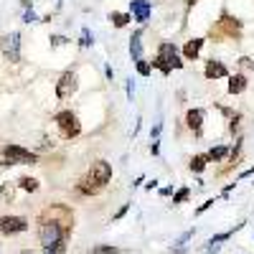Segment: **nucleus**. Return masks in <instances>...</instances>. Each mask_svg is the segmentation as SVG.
I'll use <instances>...</instances> for the list:
<instances>
[{"label": "nucleus", "mask_w": 254, "mask_h": 254, "mask_svg": "<svg viewBox=\"0 0 254 254\" xmlns=\"http://www.w3.org/2000/svg\"><path fill=\"white\" fill-rule=\"evenodd\" d=\"M186 125L198 135L201 127H203V110H198V107H196V110H188V112H186Z\"/></svg>", "instance_id": "f8f14e48"}, {"label": "nucleus", "mask_w": 254, "mask_h": 254, "mask_svg": "<svg viewBox=\"0 0 254 254\" xmlns=\"http://www.w3.org/2000/svg\"><path fill=\"white\" fill-rule=\"evenodd\" d=\"M153 64V69H158L160 74H171L173 69H183V61L178 59V49L171 44V41H165V44H160V49H158V56H155V61H150Z\"/></svg>", "instance_id": "f03ea898"}, {"label": "nucleus", "mask_w": 254, "mask_h": 254, "mask_svg": "<svg viewBox=\"0 0 254 254\" xmlns=\"http://www.w3.org/2000/svg\"><path fill=\"white\" fill-rule=\"evenodd\" d=\"M51 41H54V46H61V44H66V38H64V36H54Z\"/></svg>", "instance_id": "c756f323"}, {"label": "nucleus", "mask_w": 254, "mask_h": 254, "mask_svg": "<svg viewBox=\"0 0 254 254\" xmlns=\"http://www.w3.org/2000/svg\"><path fill=\"white\" fill-rule=\"evenodd\" d=\"M18 186L23 188V190H28V193H33V190H38V181L36 178H28V176H23L18 181Z\"/></svg>", "instance_id": "aec40b11"}, {"label": "nucleus", "mask_w": 254, "mask_h": 254, "mask_svg": "<svg viewBox=\"0 0 254 254\" xmlns=\"http://www.w3.org/2000/svg\"><path fill=\"white\" fill-rule=\"evenodd\" d=\"M18 254H33V252L31 249H23V252H18Z\"/></svg>", "instance_id": "72a5a7b5"}, {"label": "nucleus", "mask_w": 254, "mask_h": 254, "mask_svg": "<svg viewBox=\"0 0 254 254\" xmlns=\"http://www.w3.org/2000/svg\"><path fill=\"white\" fill-rule=\"evenodd\" d=\"M64 252H66V244H54V247H46L44 249V254H64Z\"/></svg>", "instance_id": "4be33fe9"}, {"label": "nucleus", "mask_w": 254, "mask_h": 254, "mask_svg": "<svg viewBox=\"0 0 254 254\" xmlns=\"http://www.w3.org/2000/svg\"><path fill=\"white\" fill-rule=\"evenodd\" d=\"M206 163H208L206 155H193V158H190V171H193V173H201L203 168H206Z\"/></svg>", "instance_id": "6ab92c4d"}, {"label": "nucleus", "mask_w": 254, "mask_h": 254, "mask_svg": "<svg viewBox=\"0 0 254 254\" xmlns=\"http://www.w3.org/2000/svg\"><path fill=\"white\" fill-rule=\"evenodd\" d=\"M140 38H142L140 31L130 38V56H132V61H140V59H142V41H140Z\"/></svg>", "instance_id": "2eb2a0df"}, {"label": "nucleus", "mask_w": 254, "mask_h": 254, "mask_svg": "<svg viewBox=\"0 0 254 254\" xmlns=\"http://www.w3.org/2000/svg\"><path fill=\"white\" fill-rule=\"evenodd\" d=\"M81 46H92V38H89V31H84V36H81Z\"/></svg>", "instance_id": "c85d7f7f"}, {"label": "nucleus", "mask_w": 254, "mask_h": 254, "mask_svg": "<svg viewBox=\"0 0 254 254\" xmlns=\"http://www.w3.org/2000/svg\"><path fill=\"white\" fill-rule=\"evenodd\" d=\"M76 190H79V193H84V196H94V193H99V186H94L89 178H84V181H79Z\"/></svg>", "instance_id": "f3484780"}, {"label": "nucleus", "mask_w": 254, "mask_h": 254, "mask_svg": "<svg viewBox=\"0 0 254 254\" xmlns=\"http://www.w3.org/2000/svg\"><path fill=\"white\" fill-rule=\"evenodd\" d=\"M18 41H20L18 33H10L3 38V54L8 61H18Z\"/></svg>", "instance_id": "9d476101"}, {"label": "nucleus", "mask_w": 254, "mask_h": 254, "mask_svg": "<svg viewBox=\"0 0 254 254\" xmlns=\"http://www.w3.org/2000/svg\"><path fill=\"white\" fill-rule=\"evenodd\" d=\"M188 196H190V190L188 188H181L178 193L173 196V203H183V201H188Z\"/></svg>", "instance_id": "b1692460"}, {"label": "nucleus", "mask_w": 254, "mask_h": 254, "mask_svg": "<svg viewBox=\"0 0 254 254\" xmlns=\"http://www.w3.org/2000/svg\"><path fill=\"white\" fill-rule=\"evenodd\" d=\"M76 87H79V84H76V74L74 71H64L61 79L56 81V97L59 99H69L76 92Z\"/></svg>", "instance_id": "423d86ee"}, {"label": "nucleus", "mask_w": 254, "mask_h": 254, "mask_svg": "<svg viewBox=\"0 0 254 254\" xmlns=\"http://www.w3.org/2000/svg\"><path fill=\"white\" fill-rule=\"evenodd\" d=\"M239 31H242V20H237V18H231V15H221V20H219V28H216V36H229V38H234V36H239Z\"/></svg>", "instance_id": "6e6552de"}, {"label": "nucleus", "mask_w": 254, "mask_h": 254, "mask_svg": "<svg viewBox=\"0 0 254 254\" xmlns=\"http://www.w3.org/2000/svg\"><path fill=\"white\" fill-rule=\"evenodd\" d=\"M135 64H137V74H142V76H150V71H153V64H150V61L140 59V61H135Z\"/></svg>", "instance_id": "412c9836"}, {"label": "nucleus", "mask_w": 254, "mask_h": 254, "mask_svg": "<svg viewBox=\"0 0 254 254\" xmlns=\"http://www.w3.org/2000/svg\"><path fill=\"white\" fill-rule=\"evenodd\" d=\"M239 66H242V69H252V66H254V61H252L249 56H242V59H239Z\"/></svg>", "instance_id": "bb28decb"}, {"label": "nucleus", "mask_w": 254, "mask_h": 254, "mask_svg": "<svg viewBox=\"0 0 254 254\" xmlns=\"http://www.w3.org/2000/svg\"><path fill=\"white\" fill-rule=\"evenodd\" d=\"M229 147H224V145H216V147H211V150L206 153V158L208 160H214V163H219V160H224V158H229Z\"/></svg>", "instance_id": "dca6fc26"}, {"label": "nucleus", "mask_w": 254, "mask_h": 254, "mask_svg": "<svg viewBox=\"0 0 254 254\" xmlns=\"http://www.w3.org/2000/svg\"><path fill=\"white\" fill-rule=\"evenodd\" d=\"M26 229H28V219H23V216H3L0 219V231L3 234H20Z\"/></svg>", "instance_id": "0eeeda50"}, {"label": "nucleus", "mask_w": 254, "mask_h": 254, "mask_svg": "<svg viewBox=\"0 0 254 254\" xmlns=\"http://www.w3.org/2000/svg\"><path fill=\"white\" fill-rule=\"evenodd\" d=\"M214 203H216L214 198H208V201H206V203H203V206H201V208L196 211V214H203V211H206V208H211V206H214Z\"/></svg>", "instance_id": "cd10ccee"}, {"label": "nucleus", "mask_w": 254, "mask_h": 254, "mask_svg": "<svg viewBox=\"0 0 254 254\" xmlns=\"http://www.w3.org/2000/svg\"><path fill=\"white\" fill-rule=\"evenodd\" d=\"M203 74H206V79H224L229 71H226V66H224V61H219V59H211V61L206 64Z\"/></svg>", "instance_id": "9b49d317"}, {"label": "nucleus", "mask_w": 254, "mask_h": 254, "mask_svg": "<svg viewBox=\"0 0 254 254\" xmlns=\"http://www.w3.org/2000/svg\"><path fill=\"white\" fill-rule=\"evenodd\" d=\"M110 20H112L115 28H125V26L132 20V15H130V13H110Z\"/></svg>", "instance_id": "a211bd4d"}, {"label": "nucleus", "mask_w": 254, "mask_h": 254, "mask_svg": "<svg viewBox=\"0 0 254 254\" xmlns=\"http://www.w3.org/2000/svg\"><path fill=\"white\" fill-rule=\"evenodd\" d=\"M94 252H97V254H117L120 249H117V247H97Z\"/></svg>", "instance_id": "a878e982"}, {"label": "nucleus", "mask_w": 254, "mask_h": 254, "mask_svg": "<svg viewBox=\"0 0 254 254\" xmlns=\"http://www.w3.org/2000/svg\"><path fill=\"white\" fill-rule=\"evenodd\" d=\"M56 125H59V130H61V137H66V140H71V137H76V135L81 132L79 117H76L71 110L59 112V115H56Z\"/></svg>", "instance_id": "7ed1b4c3"}, {"label": "nucleus", "mask_w": 254, "mask_h": 254, "mask_svg": "<svg viewBox=\"0 0 254 254\" xmlns=\"http://www.w3.org/2000/svg\"><path fill=\"white\" fill-rule=\"evenodd\" d=\"M252 173H254V165H252V168H247V171L242 173V178H247V176H252Z\"/></svg>", "instance_id": "2f4dec72"}, {"label": "nucleus", "mask_w": 254, "mask_h": 254, "mask_svg": "<svg viewBox=\"0 0 254 254\" xmlns=\"http://www.w3.org/2000/svg\"><path fill=\"white\" fill-rule=\"evenodd\" d=\"M201 46H203V38H190L188 44L183 46V56H186L188 61H196L198 54H201Z\"/></svg>", "instance_id": "ddd939ff"}, {"label": "nucleus", "mask_w": 254, "mask_h": 254, "mask_svg": "<svg viewBox=\"0 0 254 254\" xmlns=\"http://www.w3.org/2000/svg\"><path fill=\"white\" fill-rule=\"evenodd\" d=\"M127 208H130V206H127V203H125V206H122V208L117 211V214H115V219H122V216L127 214Z\"/></svg>", "instance_id": "7c9ffc66"}, {"label": "nucleus", "mask_w": 254, "mask_h": 254, "mask_svg": "<svg viewBox=\"0 0 254 254\" xmlns=\"http://www.w3.org/2000/svg\"><path fill=\"white\" fill-rule=\"evenodd\" d=\"M244 89H247V76L244 74L229 76V94H242Z\"/></svg>", "instance_id": "4468645a"}, {"label": "nucleus", "mask_w": 254, "mask_h": 254, "mask_svg": "<svg viewBox=\"0 0 254 254\" xmlns=\"http://www.w3.org/2000/svg\"><path fill=\"white\" fill-rule=\"evenodd\" d=\"M153 13V5L147 0H130V15H135L137 23H147Z\"/></svg>", "instance_id": "1a4fd4ad"}, {"label": "nucleus", "mask_w": 254, "mask_h": 254, "mask_svg": "<svg viewBox=\"0 0 254 254\" xmlns=\"http://www.w3.org/2000/svg\"><path fill=\"white\" fill-rule=\"evenodd\" d=\"M87 178H89L94 186L104 188V186L112 181V165H110L107 160H94V163H92V171H89Z\"/></svg>", "instance_id": "20e7f679"}, {"label": "nucleus", "mask_w": 254, "mask_h": 254, "mask_svg": "<svg viewBox=\"0 0 254 254\" xmlns=\"http://www.w3.org/2000/svg\"><path fill=\"white\" fill-rule=\"evenodd\" d=\"M171 254H186V249H183V247H178V249H173Z\"/></svg>", "instance_id": "473e14b6"}, {"label": "nucleus", "mask_w": 254, "mask_h": 254, "mask_svg": "<svg viewBox=\"0 0 254 254\" xmlns=\"http://www.w3.org/2000/svg\"><path fill=\"white\" fill-rule=\"evenodd\" d=\"M239 120H242L239 112H231V120H229V130H231V132H237V130H239Z\"/></svg>", "instance_id": "5701e85b"}, {"label": "nucleus", "mask_w": 254, "mask_h": 254, "mask_svg": "<svg viewBox=\"0 0 254 254\" xmlns=\"http://www.w3.org/2000/svg\"><path fill=\"white\" fill-rule=\"evenodd\" d=\"M69 231H71V221H59L56 214H54V208H49L44 216H41V224H38V239L41 244L46 247H54V244H61L64 239L69 237Z\"/></svg>", "instance_id": "f257e3e1"}, {"label": "nucleus", "mask_w": 254, "mask_h": 254, "mask_svg": "<svg viewBox=\"0 0 254 254\" xmlns=\"http://www.w3.org/2000/svg\"><path fill=\"white\" fill-rule=\"evenodd\" d=\"M5 158L10 160V165H33L36 163V153L26 150L20 145H5Z\"/></svg>", "instance_id": "39448f33"}, {"label": "nucleus", "mask_w": 254, "mask_h": 254, "mask_svg": "<svg viewBox=\"0 0 254 254\" xmlns=\"http://www.w3.org/2000/svg\"><path fill=\"white\" fill-rule=\"evenodd\" d=\"M231 234H234V231H224V234H216V237H211V239H208V244H219V242H226Z\"/></svg>", "instance_id": "393cba45"}]
</instances>
